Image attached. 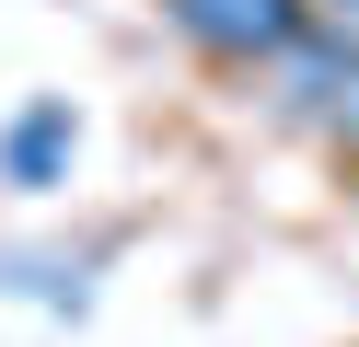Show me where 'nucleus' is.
<instances>
[{"label": "nucleus", "instance_id": "nucleus-1", "mask_svg": "<svg viewBox=\"0 0 359 347\" xmlns=\"http://www.w3.org/2000/svg\"><path fill=\"white\" fill-rule=\"evenodd\" d=\"M163 23L186 46H209V58H243V69H266L290 35L313 23V0H163Z\"/></svg>", "mask_w": 359, "mask_h": 347}, {"label": "nucleus", "instance_id": "nucleus-2", "mask_svg": "<svg viewBox=\"0 0 359 347\" xmlns=\"http://www.w3.org/2000/svg\"><path fill=\"white\" fill-rule=\"evenodd\" d=\"M70 151H81V116H70V93H35V104L0 128V185L47 197V185H70Z\"/></svg>", "mask_w": 359, "mask_h": 347}, {"label": "nucleus", "instance_id": "nucleus-3", "mask_svg": "<svg viewBox=\"0 0 359 347\" xmlns=\"http://www.w3.org/2000/svg\"><path fill=\"white\" fill-rule=\"evenodd\" d=\"M325 128H336V139H348V151H359V58H348V81H336V104H325Z\"/></svg>", "mask_w": 359, "mask_h": 347}, {"label": "nucleus", "instance_id": "nucleus-4", "mask_svg": "<svg viewBox=\"0 0 359 347\" xmlns=\"http://www.w3.org/2000/svg\"><path fill=\"white\" fill-rule=\"evenodd\" d=\"M336 12H359V0H336Z\"/></svg>", "mask_w": 359, "mask_h": 347}]
</instances>
